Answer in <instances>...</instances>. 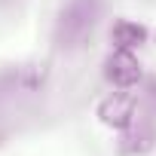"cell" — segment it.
<instances>
[{
  "instance_id": "8992f818",
  "label": "cell",
  "mask_w": 156,
  "mask_h": 156,
  "mask_svg": "<svg viewBox=\"0 0 156 156\" xmlns=\"http://www.w3.org/2000/svg\"><path fill=\"white\" fill-rule=\"evenodd\" d=\"M6 83H9V89H16V92H34V89L43 83V70H37V67H16V70L6 76Z\"/></svg>"
},
{
  "instance_id": "52a82bcc",
  "label": "cell",
  "mask_w": 156,
  "mask_h": 156,
  "mask_svg": "<svg viewBox=\"0 0 156 156\" xmlns=\"http://www.w3.org/2000/svg\"><path fill=\"white\" fill-rule=\"evenodd\" d=\"M147 101H150V107L156 110V80H153V83L147 86Z\"/></svg>"
},
{
  "instance_id": "277c9868",
  "label": "cell",
  "mask_w": 156,
  "mask_h": 156,
  "mask_svg": "<svg viewBox=\"0 0 156 156\" xmlns=\"http://www.w3.org/2000/svg\"><path fill=\"white\" fill-rule=\"evenodd\" d=\"M156 147V129L147 119H135L119 135V153L122 156H147Z\"/></svg>"
},
{
  "instance_id": "5b68a950",
  "label": "cell",
  "mask_w": 156,
  "mask_h": 156,
  "mask_svg": "<svg viewBox=\"0 0 156 156\" xmlns=\"http://www.w3.org/2000/svg\"><path fill=\"white\" fill-rule=\"evenodd\" d=\"M150 31L138 22H129V19H119L113 28H110V40H113V49H135L141 43H147Z\"/></svg>"
},
{
  "instance_id": "3957f363",
  "label": "cell",
  "mask_w": 156,
  "mask_h": 156,
  "mask_svg": "<svg viewBox=\"0 0 156 156\" xmlns=\"http://www.w3.org/2000/svg\"><path fill=\"white\" fill-rule=\"evenodd\" d=\"M98 119H101L107 129H113V132L129 129V126L138 119V101H135V95H129V92H113V95H107V98L98 104Z\"/></svg>"
},
{
  "instance_id": "7a4b0ae2",
  "label": "cell",
  "mask_w": 156,
  "mask_h": 156,
  "mask_svg": "<svg viewBox=\"0 0 156 156\" xmlns=\"http://www.w3.org/2000/svg\"><path fill=\"white\" fill-rule=\"evenodd\" d=\"M141 61L132 55V49H113L107 58H104V80L116 89H132L141 83Z\"/></svg>"
},
{
  "instance_id": "6da1fadb",
  "label": "cell",
  "mask_w": 156,
  "mask_h": 156,
  "mask_svg": "<svg viewBox=\"0 0 156 156\" xmlns=\"http://www.w3.org/2000/svg\"><path fill=\"white\" fill-rule=\"evenodd\" d=\"M101 16V0H67L55 19V43L67 52L83 49L98 25Z\"/></svg>"
}]
</instances>
